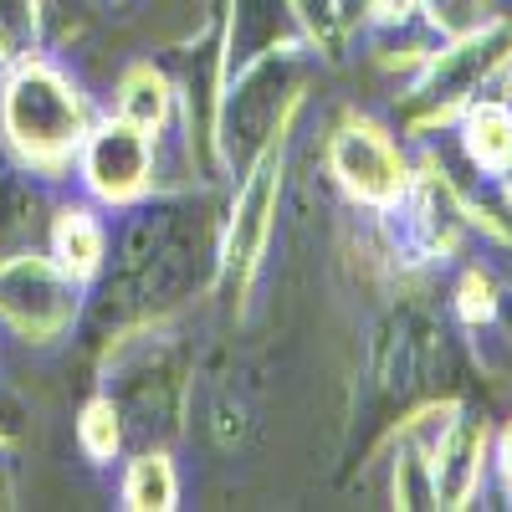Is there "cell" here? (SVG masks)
Returning a JSON list of instances; mask_svg holds the SVG:
<instances>
[{
  "label": "cell",
  "mask_w": 512,
  "mask_h": 512,
  "mask_svg": "<svg viewBox=\"0 0 512 512\" xmlns=\"http://www.w3.org/2000/svg\"><path fill=\"white\" fill-rule=\"evenodd\" d=\"M82 185L103 205H134L154 185V134L134 128L128 118H103L77 144Z\"/></svg>",
  "instance_id": "5"
},
{
  "label": "cell",
  "mask_w": 512,
  "mask_h": 512,
  "mask_svg": "<svg viewBox=\"0 0 512 512\" xmlns=\"http://www.w3.org/2000/svg\"><path fill=\"white\" fill-rule=\"evenodd\" d=\"M431 461V507L461 512L472 507L477 492L487 487V466H492V425L477 415H451L441 431L425 446Z\"/></svg>",
  "instance_id": "7"
},
{
  "label": "cell",
  "mask_w": 512,
  "mask_h": 512,
  "mask_svg": "<svg viewBox=\"0 0 512 512\" xmlns=\"http://www.w3.org/2000/svg\"><path fill=\"white\" fill-rule=\"evenodd\" d=\"M175 502H180V477H175V461L164 451L128 461V472H123V507L128 512H169Z\"/></svg>",
  "instance_id": "11"
},
{
  "label": "cell",
  "mask_w": 512,
  "mask_h": 512,
  "mask_svg": "<svg viewBox=\"0 0 512 512\" xmlns=\"http://www.w3.org/2000/svg\"><path fill=\"white\" fill-rule=\"evenodd\" d=\"M169 113H175V88H169V77L149 62L128 67L123 82H118V118H128L134 128H144V134H164Z\"/></svg>",
  "instance_id": "10"
},
{
  "label": "cell",
  "mask_w": 512,
  "mask_h": 512,
  "mask_svg": "<svg viewBox=\"0 0 512 512\" xmlns=\"http://www.w3.org/2000/svg\"><path fill=\"white\" fill-rule=\"evenodd\" d=\"M277 200H282V149L272 144V149H262L246 185L236 190L226 241H221V272L236 292L251 287L256 267H262V256H267V241L277 231Z\"/></svg>",
  "instance_id": "6"
},
{
  "label": "cell",
  "mask_w": 512,
  "mask_h": 512,
  "mask_svg": "<svg viewBox=\"0 0 512 512\" xmlns=\"http://www.w3.org/2000/svg\"><path fill=\"white\" fill-rule=\"evenodd\" d=\"M364 16L379 31H405L420 16V0H364Z\"/></svg>",
  "instance_id": "18"
},
{
  "label": "cell",
  "mask_w": 512,
  "mask_h": 512,
  "mask_svg": "<svg viewBox=\"0 0 512 512\" xmlns=\"http://www.w3.org/2000/svg\"><path fill=\"white\" fill-rule=\"evenodd\" d=\"M88 128L93 108L57 62L36 52L11 62L6 82H0V134L26 169H47V180H57V169L77 154Z\"/></svg>",
  "instance_id": "1"
},
{
  "label": "cell",
  "mask_w": 512,
  "mask_h": 512,
  "mask_svg": "<svg viewBox=\"0 0 512 512\" xmlns=\"http://www.w3.org/2000/svg\"><path fill=\"white\" fill-rule=\"evenodd\" d=\"M492 461H497V477H502V487H507V497H512V420L502 425V436H497V446H492Z\"/></svg>",
  "instance_id": "19"
},
{
  "label": "cell",
  "mask_w": 512,
  "mask_h": 512,
  "mask_svg": "<svg viewBox=\"0 0 512 512\" xmlns=\"http://www.w3.org/2000/svg\"><path fill=\"white\" fill-rule=\"evenodd\" d=\"M282 6L292 11L297 26H303V41H308L318 57L338 62V57L349 52V16H344V0H282Z\"/></svg>",
  "instance_id": "12"
},
{
  "label": "cell",
  "mask_w": 512,
  "mask_h": 512,
  "mask_svg": "<svg viewBox=\"0 0 512 512\" xmlns=\"http://www.w3.org/2000/svg\"><path fill=\"white\" fill-rule=\"evenodd\" d=\"M456 318L466 328H487L502 318V287L487 267H466L456 282Z\"/></svg>",
  "instance_id": "15"
},
{
  "label": "cell",
  "mask_w": 512,
  "mask_h": 512,
  "mask_svg": "<svg viewBox=\"0 0 512 512\" xmlns=\"http://www.w3.org/2000/svg\"><path fill=\"white\" fill-rule=\"evenodd\" d=\"M77 446H82V456L98 461V466H108V461L118 456V446H123V425H118L113 400L98 395V400L82 405V415H77Z\"/></svg>",
  "instance_id": "14"
},
{
  "label": "cell",
  "mask_w": 512,
  "mask_h": 512,
  "mask_svg": "<svg viewBox=\"0 0 512 512\" xmlns=\"http://www.w3.org/2000/svg\"><path fill=\"white\" fill-rule=\"evenodd\" d=\"M512 62V21L492 16L461 36H446L441 52H425L415 82L400 93V128L415 139H431L461 118V108L482 98V88L502 77Z\"/></svg>",
  "instance_id": "2"
},
{
  "label": "cell",
  "mask_w": 512,
  "mask_h": 512,
  "mask_svg": "<svg viewBox=\"0 0 512 512\" xmlns=\"http://www.w3.org/2000/svg\"><path fill=\"white\" fill-rule=\"evenodd\" d=\"M420 16L431 21L441 36H461L482 21H492V0H420Z\"/></svg>",
  "instance_id": "17"
},
{
  "label": "cell",
  "mask_w": 512,
  "mask_h": 512,
  "mask_svg": "<svg viewBox=\"0 0 512 512\" xmlns=\"http://www.w3.org/2000/svg\"><path fill=\"white\" fill-rule=\"evenodd\" d=\"M328 175L354 205L374 210V216H390V210L410 195L415 164L379 118L349 113L328 134Z\"/></svg>",
  "instance_id": "3"
},
{
  "label": "cell",
  "mask_w": 512,
  "mask_h": 512,
  "mask_svg": "<svg viewBox=\"0 0 512 512\" xmlns=\"http://www.w3.org/2000/svg\"><path fill=\"white\" fill-rule=\"evenodd\" d=\"M425 446L415 431H400V456H395V507H431V461H425Z\"/></svg>",
  "instance_id": "13"
},
{
  "label": "cell",
  "mask_w": 512,
  "mask_h": 512,
  "mask_svg": "<svg viewBox=\"0 0 512 512\" xmlns=\"http://www.w3.org/2000/svg\"><path fill=\"white\" fill-rule=\"evenodd\" d=\"M497 82H502V88H507V103H512V62L502 67V77H497Z\"/></svg>",
  "instance_id": "21"
},
{
  "label": "cell",
  "mask_w": 512,
  "mask_h": 512,
  "mask_svg": "<svg viewBox=\"0 0 512 512\" xmlns=\"http://www.w3.org/2000/svg\"><path fill=\"white\" fill-rule=\"evenodd\" d=\"M451 128L461 139L466 164H472L482 180L512 185V103L507 98H492V93L472 98Z\"/></svg>",
  "instance_id": "8"
},
{
  "label": "cell",
  "mask_w": 512,
  "mask_h": 512,
  "mask_svg": "<svg viewBox=\"0 0 512 512\" xmlns=\"http://www.w3.org/2000/svg\"><path fill=\"white\" fill-rule=\"evenodd\" d=\"M0 318L26 344H57L77 318V282L52 256H11L0 262Z\"/></svg>",
  "instance_id": "4"
},
{
  "label": "cell",
  "mask_w": 512,
  "mask_h": 512,
  "mask_svg": "<svg viewBox=\"0 0 512 512\" xmlns=\"http://www.w3.org/2000/svg\"><path fill=\"white\" fill-rule=\"evenodd\" d=\"M11 472H6V456H0V507H11Z\"/></svg>",
  "instance_id": "20"
},
{
  "label": "cell",
  "mask_w": 512,
  "mask_h": 512,
  "mask_svg": "<svg viewBox=\"0 0 512 512\" xmlns=\"http://www.w3.org/2000/svg\"><path fill=\"white\" fill-rule=\"evenodd\" d=\"M41 11L36 0H0V62H16L36 47Z\"/></svg>",
  "instance_id": "16"
},
{
  "label": "cell",
  "mask_w": 512,
  "mask_h": 512,
  "mask_svg": "<svg viewBox=\"0 0 512 512\" xmlns=\"http://www.w3.org/2000/svg\"><path fill=\"white\" fill-rule=\"evenodd\" d=\"M52 262L82 287L103 267V221L88 205H62L52 221Z\"/></svg>",
  "instance_id": "9"
}]
</instances>
